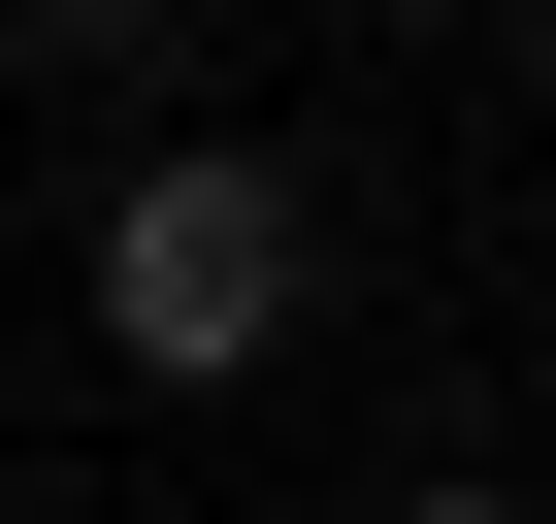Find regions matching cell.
Instances as JSON below:
<instances>
[{
  "label": "cell",
  "mask_w": 556,
  "mask_h": 524,
  "mask_svg": "<svg viewBox=\"0 0 556 524\" xmlns=\"http://www.w3.org/2000/svg\"><path fill=\"white\" fill-rule=\"evenodd\" d=\"M34 34H66V66H164V34H229V0H34Z\"/></svg>",
  "instance_id": "2"
},
{
  "label": "cell",
  "mask_w": 556,
  "mask_h": 524,
  "mask_svg": "<svg viewBox=\"0 0 556 524\" xmlns=\"http://www.w3.org/2000/svg\"><path fill=\"white\" fill-rule=\"evenodd\" d=\"M66 328H99V394H262V361L328 328V197L262 164V132H131L99 229H66Z\"/></svg>",
  "instance_id": "1"
},
{
  "label": "cell",
  "mask_w": 556,
  "mask_h": 524,
  "mask_svg": "<svg viewBox=\"0 0 556 524\" xmlns=\"http://www.w3.org/2000/svg\"><path fill=\"white\" fill-rule=\"evenodd\" d=\"M0 524H34V491H0Z\"/></svg>",
  "instance_id": "4"
},
{
  "label": "cell",
  "mask_w": 556,
  "mask_h": 524,
  "mask_svg": "<svg viewBox=\"0 0 556 524\" xmlns=\"http://www.w3.org/2000/svg\"><path fill=\"white\" fill-rule=\"evenodd\" d=\"M393 524H556V491H393Z\"/></svg>",
  "instance_id": "3"
}]
</instances>
